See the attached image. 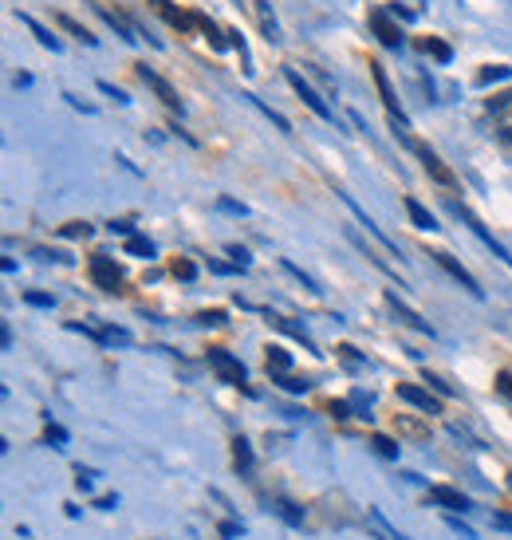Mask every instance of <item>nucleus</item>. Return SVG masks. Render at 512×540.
I'll use <instances>...</instances> for the list:
<instances>
[{
  "label": "nucleus",
  "instance_id": "obj_1",
  "mask_svg": "<svg viewBox=\"0 0 512 540\" xmlns=\"http://www.w3.org/2000/svg\"><path fill=\"white\" fill-rule=\"evenodd\" d=\"M205 363L213 367V375H217L221 383H229V387H237V391L253 395V387H249V371H245V363H241L233 351H225V347H209V351H205Z\"/></svg>",
  "mask_w": 512,
  "mask_h": 540
},
{
  "label": "nucleus",
  "instance_id": "obj_2",
  "mask_svg": "<svg viewBox=\"0 0 512 540\" xmlns=\"http://www.w3.org/2000/svg\"><path fill=\"white\" fill-rule=\"evenodd\" d=\"M284 79H288V83H292V91H296V95H300V99L308 103V111H316L323 123H335V111H331V107L323 103L320 91H316V87H312V83H308V79H304L300 71H296V68H284Z\"/></svg>",
  "mask_w": 512,
  "mask_h": 540
},
{
  "label": "nucleus",
  "instance_id": "obj_3",
  "mask_svg": "<svg viewBox=\"0 0 512 540\" xmlns=\"http://www.w3.org/2000/svg\"><path fill=\"white\" fill-rule=\"evenodd\" d=\"M449 209H453V213H457V217H461V221H465V225H469V229H473V233H477V237L485 241V249H489V253H493L497 261L512 265L509 249H505V245H501V241H497V237H493V233H489V229H485V225H481V221H477V217H473V213H469L465 205H461V202H449Z\"/></svg>",
  "mask_w": 512,
  "mask_h": 540
},
{
  "label": "nucleus",
  "instance_id": "obj_4",
  "mask_svg": "<svg viewBox=\"0 0 512 540\" xmlns=\"http://www.w3.org/2000/svg\"><path fill=\"white\" fill-rule=\"evenodd\" d=\"M398 399H402V403H410L414 410H422L426 418L442 414V399H438V395H430V391H426V387H418V383H398Z\"/></svg>",
  "mask_w": 512,
  "mask_h": 540
},
{
  "label": "nucleus",
  "instance_id": "obj_5",
  "mask_svg": "<svg viewBox=\"0 0 512 540\" xmlns=\"http://www.w3.org/2000/svg\"><path fill=\"white\" fill-rule=\"evenodd\" d=\"M386 308L394 312V320H398L402 328H410V332H422V336H430V339L438 336V332H434V324H426V320H422L414 308H406V304L398 300V292H386Z\"/></svg>",
  "mask_w": 512,
  "mask_h": 540
},
{
  "label": "nucleus",
  "instance_id": "obj_6",
  "mask_svg": "<svg viewBox=\"0 0 512 540\" xmlns=\"http://www.w3.org/2000/svg\"><path fill=\"white\" fill-rule=\"evenodd\" d=\"M367 20H371V28H375V36H379L383 48H394V52L402 48V32H398V24H394V16L386 8H371Z\"/></svg>",
  "mask_w": 512,
  "mask_h": 540
},
{
  "label": "nucleus",
  "instance_id": "obj_7",
  "mask_svg": "<svg viewBox=\"0 0 512 540\" xmlns=\"http://www.w3.org/2000/svg\"><path fill=\"white\" fill-rule=\"evenodd\" d=\"M91 280H95L103 292H119L123 272H119V265H115L107 253H95V257H91Z\"/></svg>",
  "mask_w": 512,
  "mask_h": 540
},
{
  "label": "nucleus",
  "instance_id": "obj_8",
  "mask_svg": "<svg viewBox=\"0 0 512 540\" xmlns=\"http://www.w3.org/2000/svg\"><path fill=\"white\" fill-rule=\"evenodd\" d=\"M138 79H142V83H146V87H150V91H154V95H158V99H162L170 111H178V115L186 111V107H182V99H178V91H174V87H170L162 75H154L146 64H138Z\"/></svg>",
  "mask_w": 512,
  "mask_h": 540
},
{
  "label": "nucleus",
  "instance_id": "obj_9",
  "mask_svg": "<svg viewBox=\"0 0 512 540\" xmlns=\"http://www.w3.org/2000/svg\"><path fill=\"white\" fill-rule=\"evenodd\" d=\"M426 501L438 505V509H461V513L473 509V501H469L461 489H453V485H430V489H426Z\"/></svg>",
  "mask_w": 512,
  "mask_h": 540
},
{
  "label": "nucleus",
  "instance_id": "obj_10",
  "mask_svg": "<svg viewBox=\"0 0 512 540\" xmlns=\"http://www.w3.org/2000/svg\"><path fill=\"white\" fill-rule=\"evenodd\" d=\"M339 202H343V205H347V209H351V213H355V217H359V225H367V233H371V237H375V241L383 245L386 253H394V257H402V253H398V245H394V241L386 237L383 229H379V225H375V221L367 217V209H363V205H355V198H351V194H339Z\"/></svg>",
  "mask_w": 512,
  "mask_h": 540
},
{
  "label": "nucleus",
  "instance_id": "obj_11",
  "mask_svg": "<svg viewBox=\"0 0 512 540\" xmlns=\"http://www.w3.org/2000/svg\"><path fill=\"white\" fill-rule=\"evenodd\" d=\"M410 150H414V154L422 158V166H426V174H430L434 182H442V186H453V182H457V178H453V170H446V162H442V158H438V154H434L430 146H422V142H414Z\"/></svg>",
  "mask_w": 512,
  "mask_h": 540
},
{
  "label": "nucleus",
  "instance_id": "obj_12",
  "mask_svg": "<svg viewBox=\"0 0 512 540\" xmlns=\"http://www.w3.org/2000/svg\"><path fill=\"white\" fill-rule=\"evenodd\" d=\"M434 261H438V265H442V269H446L449 276H453V280H457V284H461V288H465V292H469V296H477V300H481V296H485V292H481V288H477V280H473V276H469V269H465V265H461V261H453V257H449V253H434Z\"/></svg>",
  "mask_w": 512,
  "mask_h": 540
},
{
  "label": "nucleus",
  "instance_id": "obj_13",
  "mask_svg": "<svg viewBox=\"0 0 512 540\" xmlns=\"http://www.w3.org/2000/svg\"><path fill=\"white\" fill-rule=\"evenodd\" d=\"M406 213H410L414 229H422V233H434V229H438V217H434L426 205L418 202V198H406Z\"/></svg>",
  "mask_w": 512,
  "mask_h": 540
},
{
  "label": "nucleus",
  "instance_id": "obj_14",
  "mask_svg": "<svg viewBox=\"0 0 512 540\" xmlns=\"http://www.w3.org/2000/svg\"><path fill=\"white\" fill-rule=\"evenodd\" d=\"M233 462H237V470L245 473V477L256 470V454H253V446H249V438H245V434H237V438H233Z\"/></svg>",
  "mask_w": 512,
  "mask_h": 540
},
{
  "label": "nucleus",
  "instance_id": "obj_15",
  "mask_svg": "<svg viewBox=\"0 0 512 540\" xmlns=\"http://www.w3.org/2000/svg\"><path fill=\"white\" fill-rule=\"evenodd\" d=\"M268 505H272V513H276L280 521H288V525H296V529L304 525V509H300L296 501H288V497H272Z\"/></svg>",
  "mask_w": 512,
  "mask_h": 540
},
{
  "label": "nucleus",
  "instance_id": "obj_16",
  "mask_svg": "<svg viewBox=\"0 0 512 540\" xmlns=\"http://www.w3.org/2000/svg\"><path fill=\"white\" fill-rule=\"evenodd\" d=\"M253 8H256V20H260V28H264V40H268V44H276V40H280V24H276V16H272L268 0H253Z\"/></svg>",
  "mask_w": 512,
  "mask_h": 540
},
{
  "label": "nucleus",
  "instance_id": "obj_17",
  "mask_svg": "<svg viewBox=\"0 0 512 540\" xmlns=\"http://www.w3.org/2000/svg\"><path fill=\"white\" fill-rule=\"evenodd\" d=\"M146 4H154V8H158V12H162V16L170 20V24H174V28H182V32H186V28H193V24H197L193 16H186V12H178V8L170 4V0H146Z\"/></svg>",
  "mask_w": 512,
  "mask_h": 540
},
{
  "label": "nucleus",
  "instance_id": "obj_18",
  "mask_svg": "<svg viewBox=\"0 0 512 540\" xmlns=\"http://www.w3.org/2000/svg\"><path fill=\"white\" fill-rule=\"evenodd\" d=\"M268 324H276L280 332H288L292 339H300V343H304V347H308L312 355H320V351H316V343H312V336H308V332H304L300 324H292V320H284V316H268Z\"/></svg>",
  "mask_w": 512,
  "mask_h": 540
},
{
  "label": "nucleus",
  "instance_id": "obj_19",
  "mask_svg": "<svg viewBox=\"0 0 512 540\" xmlns=\"http://www.w3.org/2000/svg\"><path fill=\"white\" fill-rule=\"evenodd\" d=\"M20 24H28V28H32V36H36V40H40L44 48H52V52H60V48H64V44H60V40H56V36H52V32H48L44 24H36V20L28 16V12H20Z\"/></svg>",
  "mask_w": 512,
  "mask_h": 540
},
{
  "label": "nucleus",
  "instance_id": "obj_20",
  "mask_svg": "<svg viewBox=\"0 0 512 540\" xmlns=\"http://www.w3.org/2000/svg\"><path fill=\"white\" fill-rule=\"evenodd\" d=\"M371 450L386 462H398V454H402V446L394 438H386V434H371Z\"/></svg>",
  "mask_w": 512,
  "mask_h": 540
},
{
  "label": "nucleus",
  "instance_id": "obj_21",
  "mask_svg": "<svg viewBox=\"0 0 512 540\" xmlns=\"http://www.w3.org/2000/svg\"><path fill=\"white\" fill-rule=\"evenodd\" d=\"M272 383L280 387V391H288V395H308V379H296V375H280V371H272Z\"/></svg>",
  "mask_w": 512,
  "mask_h": 540
},
{
  "label": "nucleus",
  "instance_id": "obj_22",
  "mask_svg": "<svg viewBox=\"0 0 512 540\" xmlns=\"http://www.w3.org/2000/svg\"><path fill=\"white\" fill-rule=\"evenodd\" d=\"M264 363H268V375H272V371H280V375L292 371V355H288L284 347H268V359H264Z\"/></svg>",
  "mask_w": 512,
  "mask_h": 540
},
{
  "label": "nucleus",
  "instance_id": "obj_23",
  "mask_svg": "<svg viewBox=\"0 0 512 540\" xmlns=\"http://www.w3.org/2000/svg\"><path fill=\"white\" fill-rule=\"evenodd\" d=\"M127 253L138 257V261H150V257H154V241L142 237V233H134V237H127Z\"/></svg>",
  "mask_w": 512,
  "mask_h": 540
},
{
  "label": "nucleus",
  "instance_id": "obj_24",
  "mask_svg": "<svg viewBox=\"0 0 512 540\" xmlns=\"http://www.w3.org/2000/svg\"><path fill=\"white\" fill-rule=\"evenodd\" d=\"M501 79H512V68H505V64H489V68L477 71V87H489V83H501Z\"/></svg>",
  "mask_w": 512,
  "mask_h": 540
},
{
  "label": "nucleus",
  "instance_id": "obj_25",
  "mask_svg": "<svg viewBox=\"0 0 512 540\" xmlns=\"http://www.w3.org/2000/svg\"><path fill=\"white\" fill-rule=\"evenodd\" d=\"M241 99H249V103H253L256 111H260V115H264V119H268V123H276V131H284V135H288V131H292V123H288V119H284V115H276V111H272V107H264V103H260V99H256V95H241Z\"/></svg>",
  "mask_w": 512,
  "mask_h": 540
},
{
  "label": "nucleus",
  "instance_id": "obj_26",
  "mask_svg": "<svg viewBox=\"0 0 512 540\" xmlns=\"http://www.w3.org/2000/svg\"><path fill=\"white\" fill-rule=\"evenodd\" d=\"M394 430H398V434H410V438H426V434H430V426L414 422L410 414H398V418H394Z\"/></svg>",
  "mask_w": 512,
  "mask_h": 540
},
{
  "label": "nucleus",
  "instance_id": "obj_27",
  "mask_svg": "<svg viewBox=\"0 0 512 540\" xmlns=\"http://www.w3.org/2000/svg\"><path fill=\"white\" fill-rule=\"evenodd\" d=\"M103 20H107V24H111V28H115V32H119V36H123L127 44H134V40H138V36H134V28H130V24H127V20H123V16H119V12L103 8Z\"/></svg>",
  "mask_w": 512,
  "mask_h": 540
},
{
  "label": "nucleus",
  "instance_id": "obj_28",
  "mask_svg": "<svg viewBox=\"0 0 512 540\" xmlns=\"http://www.w3.org/2000/svg\"><path fill=\"white\" fill-rule=\"evenodd\" d=\"M422 52H426V56H434L438 64H449V60H453V48L442 44V40H434V36H430V40H422Z\"/></svg>",
  "mask_w": 512,
  "mask_h": 540
},
{
  "label": "nucleus",
  "instance_id": "obj_29",
  "mask_svg": "<svg viewBox=\"0 0 512 540\" xmlns=\"http://www.w3.org/2000/svg\"><path fill=\"white\" fill-rule=\"evenodd\" d=\"M351 410H355V418H359V422H375V414H371V395L355 391V395H351Z\"/></svg>",
  "mask_w": 512,
  "mask_h": 540
},
{
  "label": "nucleus",
  "instance_id": "obj_30",
  "mask_svg": "<svg viewBox=\"0 0 512 540\" xmlns=\"http://www.w3.org/2000/svg\"><path fill=\"white\" fill-rule=\"evenodd\" d=\"M170 272H174L182 284H193V280H197V265H193L190 257H178V261L170 265Z\"/></svg>",
  "mask_w": 512,
  "mask_h": 540
},
{
  "label": "nucleus",
  "instance_id": "obj_31",
  "mask_svg": "<svg viewBox=\"0 0 512 540\" xmlns=\"http://www.w3.org/2000/svg\"><path fill=\"white\" fill-rule=\"evenodd\" d=\"M193 20H197V28H201V32L209 36V44H213V48L221 52V48H225V36L217 32V24H213V20H205V16H193Z\"/></svg>",
  "mask_w": 512,
  "mask_h": 540
},
{
  "label": "nucleus",
  "instance_id": "obj_32",
  "mask_svg": "<svg viewBox=\"0 0 512 540\" xmlns=\"http://www.w3.org/2000/svg\"><path fill=\"white\" fill-rule=\"evenodd\" d=\"M60 24H64V28H67V32H71V36H75V40H83L87 48H95V36H91L87 28H79V24L71 20V16H60Z\"/></svg>",
  "mask_w": 512,
  "mask_h": 540
},
{
  "label": "nucleus",
  "instance_id": "obj_33",
  "mask_svg": "<svg viewBox=\"0 0 512 540\" xmlns=\"http://www.w3.org/2000/svg\"><path fill=\"white\" fill-rule=\"evenodd\" d=\"M225 320H229V316H225L221 308H209V312H197V324H201V328H221Z\"/></svg>",
  "mask_w": 512,
  "mask_h": 540
},
{
  "label": "nucleus",
  "instance_id": "obj_34",
  "mask_svg": "<svg viewBox=\"0 0 512 540\" xmlns=\"http://www.w3.org/2000/svg\"><path fill=\"white\" fill-rule=\"evenodd\" d=\"M44 442H52L56 450H64V446H67V430L60 426V422H48V430H44Z\"/></svg>",
  "mask_w": 512,
  "mask_h": 540
},
{
  "label": "nucleus",
  "instance_id": "obj_35",
  "mask_svg": "<svg viewBox=\"0 0 512 540\" xmlns=\"http://www.w3.org/2000/svg\"><path fill=\"white\" fill-rule=\"evenodd\" d=\"M280 265H284V272H292V276H296V280H300V284H304L308 292H320V288H316V280H312V276H308L304 269H296L292 261H280Z\"/></svg>",
  "mask_w": 512,
  "mask_h": 540
},
{
  "label": "nucleus",
  "instance_id": "obj_36",
  "mask_svg": "<svg viewBox=\"0 0 512 540\" xmlns=\"http://www.w3.org/2000/svg\"><path fill=\"white\" fill-rule=\"evenodd\" d=\"M24 304H32V308H56V296H44V292H24Z\"/></svg>",
  "mask_w": 512,
  "mask_h": 540
},
{
  "label": "nucleus",
  "instance_id": "obj_37",
  "mask_svg": "<svg viewBox=\"0 0 512 540\" xmlns=\"http://www.w3.org/2000/svg\"><path fill=\"white\" fill-rule=\"evenodd\" d=\"M426 383H430V387H434V391H438L442 399H453V395H457V391L449 387V383H446V379H442V375H430V371H426Z\"/></svg>",
  "mask_w": 512,
  "mask_h": 540
},
{
  "label": "nucleus",
  "instance_id": "obj_38",
  "mask_svg": "<svg viewBox=\"0 0 512 540\" xmlns=\"http://www.w3.org/2000/svg\"><path fill=\"white\" fill-rule=\"evenodd\" d=\"M103 339H107V343H123V347H127L130 332H127V328H115V324H107V328H103Z\"/></svg>",
  "mask_w": 512,
  "mask_h": 540
},
{
  "label": "nucleus",
  "instance_id": "obj_39",
  "mask_svg": "<svg viewBox=\"0 0 512 540\" xmlns=\"http://www.w3.org/2000/svg\"><path fill=\"white\" fill-rule=\"evenodd\" d=\"M60 233H64V237H91V225H87V221H67Z\"/></svg>",
  "mask_w": 512,
  "mask_h": 540
},
{
  "label": "nucleus",
  "instance_id": "obj_40",
  "mask_svg": "<svg viewBox=\"0 0 512 540\" xmlns=\"http://www.w3.org/2000/svg\"><path fill=\"white\" fill-rule=\"evenodd\" d=\"M225 253H229V257H233V269H249V253H245V249H241V245H229V249H225Z\"/></svg>",
  "mask_w": 512,
  "mask_h": 540
},
{
  "label": "nucleus",
  "instance_id": "obj_41",
  "mask_svg": "<svg viewBox=\"0 0 512 540\" xmlns=\"http://www.w3.org/2000/svg\"><path fill=\"white\" fill-rule=\"evenodd\" d=\"M32 257H36V261H44V265H48V261H60V265H67V261H71L67 253H56V249H36Z\"/></svg>",
  "mask_w": 512,
  "mask_h": 540
},
{
  "label": "nucleus",
  "instance_id": "obj_42",
  "mask_svg": "<svg viewBox=\"0 0 512 540\" xmlns=\"http://www.w3.org/2000/svg\"><path fill=\"white\" fill-rule=\"evenodd\" d=\"M339 359H343L347 367H363V363H367V359H363V355H355V347H347V343L339 347Z\"/></svg>",
  "mask_w": 512,
  "mask_h": 540
},
{
  "label": "nucleus",
  "instance_id": "obj_43",
  "mask_svg": "<svg viewBox=\"0 0 512 540\" xmlns=\"http://www.w3.org/2000/svg\"><path fill=\"white\" fill-rule=\"evenodd\" d=\"M331 418H339V422L355 418V414H351V399H339V403H331Z\"/></svg>",
  "mask_w": 512,
  "mask_h": 540
},
{
  "label": "nucleus",
  "instance_id": "obj_44",
  "mask_svg": "<svg viewBox=\"0 0 512 540\" xmlns=\"http://www.w3.org/2000/svg\"><path fill=\"white\" fill-rule=\"evenodd\" d=\"M91 481H95V470H87V466L75 470V485H79L83 493H91Z\"/></svg>",
  "mask_w": 512,
  "mask_h": 540
},
{
  "label": "nucleus",
  "instance_id": "obj_45",
  "mask_svg": "<svg viewBox=\"0 0 512 540\" xmlns=\"http://www.w3.org/2000/svg\"><path fill=\"white\" fill-rule=\"evenodd\" d=\"M446 521H449V529H453V533H461V540H477V533H473L465 521H457V517H446Z\"/></svg>",
  "mask_w": 512,
  "mask_h": 540
},
{
  "label": "nucleus",
  "instance_id": "obj_46",
  "mask_svg": "<svg viewBox=\"0 0 512 540\" xmlns=\"http://www.w3.org/2000/svg\"><path fill=\"white\" fill-rule=\"evenodd\" d=\"M497 391H501V395L512 403V375H509V371H501V375H497Z\"/></svg>",
  "mask_w": 512,
  "mask_h": 540
},
{
  "label": "nucleus",
  "instance_id": "obj_47",
  "mask_svg": "<svg viewBox=\"0 0 512 540\" xmlns=\"http://www.w3.org/2000/svg\"><path fill=\"white\" fill-rule=\"evenodd\" d=\"M493 529H501V533H512V513H493Z\"/></svg>",
  "mask_w": 512,
  "mask_h": 540
},
{
  "label": "nucleus",
  "instance_id": "obj_48",
  "mask_svg": "<svg viewBox=\"0 0 512 540\" xmlns=\"http://www.w3.org/2000/svg\"><path fill=\"white\" fill-rule=\"evenodd\" d=\"M217 205H221L225 213H237V217H245V213H249L245 205H241V202H233V198H221V202H217Z\"/></svg>",
  "mask_w": 512,
  "mask_h": 540
},
{
  "label": "nucleus",
  "instance_id": "obj_49",
  "mask_svg": "<svg viewBox=\"0 0 512 540\" xmlns=\"http://www.w3.org/2000/svg\"><path fill=\"white\" fill-rule=\"evenodd\" d=\"M386 12H390V16H394V20H406V24H410V20H414V12H410V8H402V4H390V8H386Z\"/></svg>",
  "mask_w": 512,
  "mask_h": 540
},
{
  "label": "nucleus",
  "instance_id": "obj_50",
  "mask_svg": "<svg viewBox=\"0 0 512 540\" xmlns=\"http://www.w3.org/2000/svg\"><path fill=\"white\" fill-rule=\"evenodd\" d=\"M99 91H107V95H115V103H130V99H127V91H119L115 83H99Z\"/></svg>",
  "mask_w": 512,
  "mask_h": 540
},
{
  "label": "nucleus",
  "instance_id": "obj_51",
  "mask_svg": "<svg viewBox=\"0 0 512 540\" xmlns=\"http://www.w3.org/2000/svg\"><path fill=\"white\" fill-rule=\"evenodd\" d=\"M501 138H512V107L501 111Z\"/></svg>",
  "mask_w": 512,
  "mask_h": 540
},
{
  "label": "nucleus",
  "instance_id": "obj_52",
  "mask_svg": "<svg viewBox=\"0 0 512 540\" xmlns=\"http://www.w3.org/2000/svg\"><path fill=\"white\" fill-rule=\"evenodd\" d=\"M241 533H245V529H241V525H237V521H225V525H221V537H241Z\"/></svg>",
  "mask_w": 512,
  "mask_h": 540
},
{
  "label": "nucleus",
  "instance_id": "obj_53",
  "mask_svg": "<svg viewBox=\"0 0 512 540\" xmlns=\"http://www.w3.org/2000/svg\"><path fill=\"white\" fill-rule=\"evenodd\" d=\"M99 509H103V513H111V509H119V497H115V493H107V497H99Z\"/></svg>",
  "mask_w": 512,
  "mask_h": 540
},
{
  "label": "nucleus",
  "instance_id": "obj_54",
  "mask_svg": "<svg viewBox=\"0 0 512 540\" xmlns=\"http://www.w3.org/2000/svg\"><path fill=\"white\" fill-rule=\"evenodd\" d=\"M111 233H127V237H134V225H130L127 217H123V221H111Z\"/></svg>",
  "mask_w": 512,
  "mask_h": 540
},
{
  "label": "nucleus",
  "instance_id": "obj_55",
  "mask_svg": "<svg viewBox=\"0 0 512 540\" xmlns=\"http://www.w3.org/2000/svg\"><path fill=\"white\" fill-rule=\"evenodd\" d=\"M509 489H512V477H509Z\"/></svg>",
  "mask_w": 512,
  "mask_h": 540
}]
</instances>
